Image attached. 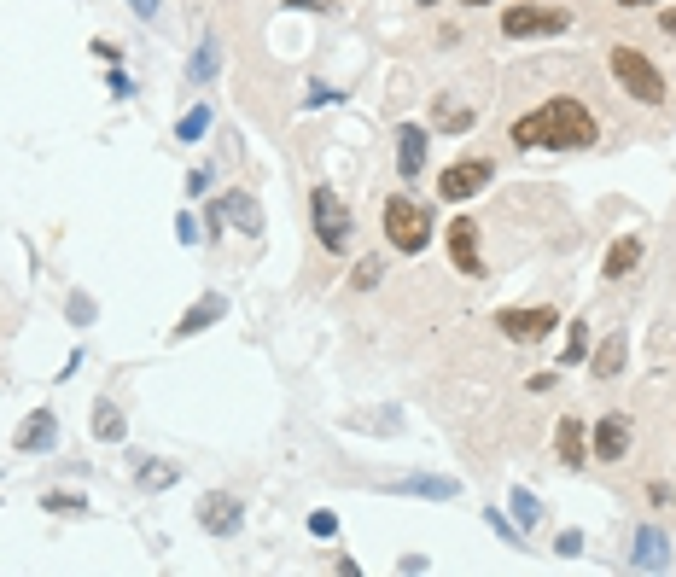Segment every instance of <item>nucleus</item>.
<instances>
[{
  "instance_id": "1",
  "label": "nucleus",
  "mask_w": 676,
  "mask_h": 577,
  "mask_svg": "<svg viewBox=\"0 0 676 577\" xmlns=\"http://www.w3.org/2000/svg\"><path fill=\"white\" fill-rule=\"evenodd\" d=\"M595 135H601L595 111L583 100H572V94L537 105L531 117H513V129H507V140H513L519 152H531V146H548V152H589Z\"/></svg>"
},
{
  "instance_id": "2",
  "label": "nucleus",
  "mask_w": 676,
  "mask_h": 577,
  "mask_svg": "<svg viewBox=\"0 0 676 577\" xmlns=\"http://www.w3.org/2000/svg\"><path fill=\"white\" fill-rule=\"evenodd\" d=\"M379 222H385V239L403 251V257H420L426 245H432V204H420V199H408V193H391L385 199V210H379Z\"/></svg>"
},
{
  "instance_id": "3",
  "label": "nucleus",
  "mask_w": 676,
  "mask_h": 577,
  "mask_svg": "<svg viewBox=\"0 0 676 577\" xmlns=\"http://www.w3.org/2000/svg\"><path fill=\"white\" fill-rule=\"evenodd\" d=\"M612 76H618V88L630 94V100L642 105H665V70L653 65L647 53H636V47H612Z\"/></svg>"
},
{
  "instance_id": "4",
  "label": "nucleus",
  "mask_w": 676,
  "mask_h": 577,
  "mask_svg": "<svg viewBox=\"0 0 676 577\" xmlns=\"http://www.w3.org/2000/svg\"><path fill=\"white\" fill-rule=\"evenodd\" d=\"M566 30H572V12H560V6H531V0H519V6L502 12L507 41H537V35H566Z\"/></svg>"
},
{
  "instance_id": "5",
  "label": "nucleus",
  "mask_w": 676,
  "mask_h": 577,
  "mask_svg": "<svg viewBox=\"0 0 676 577\" xmlns=\"http://www.w3.org/2000/svg\"><path fill=\"white\" fill-rule=\"evenodd\" d=\"M309 222H315V239H321L327 251H344V245H350V210L338 204L333 187H315V193H309Z\"/></svg>"
},
{
  "instance_id": "6",
  "label": "nucleus",
  "mask_w": 676,
  "mask_h": 577,
  "mask_svg": "<svg viewBox=\"0 0 676 577\" xmlns=\"http://www.w3.org/2000/svg\"><path fill=\"white\" fill-rule=\"evenodd\" d=\"M496 327H502V339H513V344H542L554 327H560V309H548V304H531V309H502L496 315Z\"/></svg>"
},
{
  "instance_id": "7",
  "label": "nucleus",
  "mask_w": 676,
  "mask_h": 577,
  "mask_svg": "<svg viewBox=\"0 0 676 577\" xmlns=\"http://www.w3.org/2000/svg\"><path fill=\"white\" fill-rule=\"evenodd\" d=\"M496 175V158H455L449 170L438 175V199H449V204H467Z\"/></svg>"
},
{
  "instance_id": "8",
  "label": "nucleus",
  "mask_w": 676,
  "mask_h": 577,
  "mask_svg": "<svg viewBox=\"0 0 676 577\" xmlns=\"http://www.w3.org/2000/svg\"><path fill=\"white\" fill-rule=\"evenodd\" d=\"M199 531H210V537H239L245 531V502H239L234 490H210L199 502Z\"/></svg>"
},
{
  "instance_id": "9",
  "label": "nucleus",
  "mask_w": 676,
  "mask_h": 577,
  "mask_svg": "<svg viewBox=\"0 0 676 577\" xmlns=\"http://www.w3.org/2000/svg\"><path fill=\"white\" fill-rule=\"evenodd\" d=\"M443 239H449V263L461 274H484V251H478V222L473 216H455L449 228H443Z\"/></svg>"
},
{
  "instance_id": "10",
  "label": "nucleus",
  "mask_w": 676,
  "mask_h": 577,
  "mask_svg": "<svg viewBox=\"0 0 676 577\" xmlns=\"http://www.w3.org/2000/svg\"><path fill=\"white\" fill-rule=\"evenodd\" d=\"M12 449H18V455H47V449H59V414H53V408H35L30 420L18 426Z\"/></svg>"
},
{
  "instance_id": "11",
  "label": "nucleus",
  "mask_w": 676,
  "mask_h": 577,
  "mask_svg": "<svg viewBox=\"0 0 676 577\" xmlns=\"http://www.w3.org/2000/svg\"><path fill=\"white\" fill-rule=\"evenodd\" d=\"M589 443H595V461H624L630 455V420L624 414H601Z\"/></svg>"
},
{
  "instance_id": "12",
  "label": "nucleus",
  "mask_w": 676,
  "mask_h": 577,
  "mask_svg": "<svg viewBox=\"0 0 676 577\" xmlns=\"http://www.w3.org/2000/svg\"><path fill=\"white\" fill-rule=\"evenodd\" d=\"M426 146H432V135H426L420 123H403V129H397V175H403V181H414V175L426 170Z\"/></svg>"
},
{
  "instance_id": "13",
  "label": "nucleus",
  "mask_w": 676,
  "mask_h": 577,
  "mask_svg": "<svg viewBox=\"0 0 676 577\" xmlns=\"http://www.w3.org/2000/svg\"><path fill=\"white\" fill-rule=\"evenodd\" d=\"M630 566H636V572H665V566H671V543H665L659 525H642V531H636V554H630Z\"/></svg>"
},
{
  "instance_id": "14",
  "label": "nucleus",
  "mask_w": 676,
  "mask_h": 577,
  "mask_svg": "<svg viewBox=\"0 0 676 577\" xmlns=\"http://www.w3.org/2000/svg\"><path fill=\"white\" fill-rule=\"evenodd\" d=\"M222 315H228V298H222V292H210V298H199V304L175 321V339H193V333H204V327H216Z\"/></svg>"
},
{
  "instance_id": "15",
  "label": "nucleus",
  "mask_w": 676,
  "mask_h": 577,
  "mask_svg": "<svg viewBox=\"0 0 676 577\" xmlns=\"http://www.w3.org/2000/svg\"><path fill=\"white\" fill-rule=\"evenodd\" d=\"M554 455H560L566 467H583V455H589V432H583L577 414H566V420L554 426Z\"/></svg>"
},
{
  "instance_id": "16",
  "label": "nucleus",
  "mask_w": 676,
  "mask_h": 577,
  "mask_svg": "<svg viewBox=\"0 0 676 577\" xmlns=\"http://www.w3.org/2000/svg\"><path fill=\"white\" fill-rule=\"evenodd\" d=\"M624 356H630V344H624V333H612V339H601L595 350H589V374H595V379H618V374H624Z\"/></svg>"
},
{
  "instance_id": "17",
  "label": "nucleus",
  "mask_w": 676,
  "mask_h": 577,
  "mask_svg": "<svg viewBox=\"0 0 676 577\" xmlns=\"http://www.w3.org/2000/svg\"><path fill=\"white\" fill-rule=\"evenodd\" d=\"M636 263H642V239L624 234V239H612V251H607V263H601V274H607V280H624V274H636Z\"/></svg>"
},
{
  "instance_id": "18",
  "label": "nucleus",
  "mask_w": 676,
  "mask_h": 577,
  "mask_svg": "<svg viewBox=\"0 0 676 577\" xmlns=\"http://www.w3.org/2000/svg\"><path fill=\"white\" fill-rule=\"evenodd\" d=\"M216 204H222V216H228V222H239L245 234H263V210H257V199H251V193H228V199H216Z\"/></svg>"
},
{
  "instance_id": "19",
  "label": "nucleus",
  "mask_w": 676,
  "mask_h": 577,
  "mask_svg": "<svg viewBox=\"0 0 676 577\" xmlns=\"http://www.w3.org/2000/svg\"><path fill=\"white\" fill-rule=\"evenodd\" d=\"M216 70H222V47H216V35H204L199 53L187 59V76H193V88H204V82H216Z\"/></svg>"
},
{
  "instance_id": "20",
  "label": "nucleus",
  "mask_w": 676,
  "mask_h": 577,
  "mask_svg": "<svg viewBox=\"0 0 676 577\" xmlns=\"http://www.w3.org/2000/svg\"><path fill=\"white\" fill-rule=\"evenodd\" d=\"M391 490H403V496H438V502H449V496H461V484H455V478H426V473L397 478Z\"/></svg>"
},
{
  "instance_id": "21",
  "label": "nucleus",
  "mask_w": 676,
  "mask_h": 577,
  "mask_svg": "<svg viewBox=\"0 0 676 577\" xmlns=\"http://www.w3.org/2000/svg\"><path fill=\"white\" fill-rule=\"evenodd\" d=\"M432 123H438L443 135H467V129L478 123V111L473 105H455V100H438L432 105Z\"/></svg>"
},
{
  "instance_id": "22",
  "label": "nucleus",
  "mask_w": 676,
  "mask_h": 577,
  "mask_svg": "<svg viewBox=\"0 0 676 577\" xmlns=\"http://www.w3.org/2000/svg\"><path fill=\"white\" fill-rule=\"evenodd\" d=\"M123 432H129L123 408H111V403H100V408H94V438H100V443H123Z\"/></svg>"
},
{
  "instance_id": "23",
  "label": "nucleus",
  "mask_w": 676,
  "mask_h": 577,
  "mask_svg": "<svg viewBox=\"0 0 676 577\" xmlns=\"http://www.w3.org/2000/svg\"><path fill=\"white\" fill-rule=\"evenodd\" d=\"M589 350H595L589 327H583V321H572V333H566V350H560V368H577V362H589Z\"/></svg>"
},
{
  "instance_id": "24",
  "label": "nucleus",
  "mask_w": 676,
  "mask_h": 577,
  "mask_svg": "<svg viewBox=\"0 0 676 577\" xmlns=\"http://www.w3.org/2000/svg\"><path fill=\"white\" fill-rule=\"evenodd\" d=\"M507 508H513V525H519V531H531V525L542 519V502L531 496V490H513V496H507Z\"/></svg>"
},
{
  "instance_id": "25",
  "label": "nucleus",
  "mask_w": 676,
  "mask_h": 577,
  "mask_svg": "<svg viewBox=\"0 0 676 577\" xmlns=\"http://www.w3.org/2000/svg\"><path fill=\"white\" fill-rule=\"evenodd\" d=\"M204 129H210V105H193L181 123H175V140H187V146H199L204 140Z\"/></svg>"
},
{
  "instance_id": "26",
  "label": "nucleus",
  "mask_w": 676,
  "mask_h": 577,
  "mask_svg": "<svg viewBox=\"0 0 676 577\" xmlns=\"http://www.w3.org/2000/svg\"><path fill=\"white\" fill-rule=\"evenodd\" d=\"M135 478H140V490H169L181 473H175V467H152V461L140 455V473H135Z\"/></svg>"
},
{
  "instance_id": "27",
  "label": "nucleus",
  "mask_w": 676,
  "mask_h": 577,
  "mask_svg": "<svg viewBox=\"0 0 676 577\" xmlns=\"http://www.w3.org/2000/svg\"><path fill=\"white\" fill-rule=\"evenodd\" d=\"M379 274H385V263H379V257H362V263H356V274H350V286H356V292H373V286H379Z\"/></svg>"
},
{
  "instance_id": "28",
  "label": "nucleus",
  "mask_w": 676,
  "mask_h": 577,
  "mask_svg": "<svg viewBox=\"0 0 676 577\" xmlns=\"http://www.w3.org/2000/svg\"><path fill=\"white\" fill-rule=\"evenodd\" d=\"M41 508H47V513H88V502H82V496H70V490H65V496L53 490V496H41Z\"/></svg>"
},
{
  "instance_id": "29",
  "label": "nucleus",
  "mask_w": 676,
  "mask_h": 577,
  "mask_svg": "<svg viewBox=\"0 0 676 577\" xmlns=\"http://www.w3.org/2000/svg\"><path fill=\"white\" fill-rule=\"evenodd\" d=\"M484 519H490V531H496L502 543H519V537H525V531H519V525L507 519V513H496V508H484Z\"/></svg>"
},
{
  "instance_id": "30",
  "label": "nucleus",
  "mask_w": 676,
  "mask_h": 577,
  "mask_svg": "<svg viewBox=\"0 0 676 577\" xmlns=\"http://www.w3.org/2000/svg\"><path fill=\"white\" fill-rule=\"evenodd\" d=\"M554 554H560V560H577V554H583V531H560Z\"/></svg>"
},
{
  "instance_id": "31",
  "label": "nucleus",
  "mask_w": 676,
  "mask_h": 577,
  "mask_svg": "<svg viewBox=\"0 0 676 577\" xmlns=\"http://www.w3.org/2000/svg\"><path fill=\"white\" fill-rule=\"evenodd\" d=\"M333 531H338V513H327V508L309 513V537H333Z\"/></svg>"
},
{
  "instance_id": "32",
  "label": "nucleus",
  "mask_w": 676,
  "mask_h": 577,
  "mask_svg": "<svg viewBox=\"0 0 676 577\" xmlns=\"http://www.w3.org/2000/svg\"><path fill=\"white\" fill-rule=\"evenodd\" d=\"M333 100H338V88H333V82H309L304 105H333Z\"/></svg>"
},
{
  "instance_id": "33",
  "label": "nucleus",
  "mask_w": 676,
  "mask_h": 577,
  "mask_svg": "<svg viewBox=\"0 0 676 577\" xmlns=\"http://www.w3.org/2000/svg\"><path fill=\"white\" fill-rule=\"evenodd\" d=\"M70 321H76V327H88V321H94V298H82V292H76V298H70Z\"/></svg>"
},
{
  "instance_id": "34",
  "label": "nucleus",
  "mask_w": 676,
  "mask_h": 577,
  "mask_svg": "<svg viewBox=\"0 0 676 577\" xmlns=\"http://www.w3.org/2000/svg\"><path fill=\"white\" fill-rule=\"evenodd\" d=\"M647 502H653V508H671V502H676V490H671V484H659V478H653V484H647Z\"/></svg>"
},
{
  "instance_id": "35",
  "label": "nucleus",
  "mask_w": 676,
  "mask_h": 577,
  "mask_svg": "<svg viewBox=\"0 0 676 577\" xmlns=\"http://www.w3.org/2000/svg\"><path fill=\"white\" fill-rule=\"evenodd\" d=\"M105 88H111V100H129V94H135V82H129L123 70H111V82H105Z\"/></svg>"
},
{
  "instance_id": "36",
  "label": "nucleus",
  "mask_w": 676,
  "mask_h": 577,
  "mask_svg": "<svg viewBox=\"0 0 676 577\" xmlns=\"http://www.w3.org/2000/svg\"><path fill=\"white\" fill-rule=\"evenodd\" d=\"M204 187H210V170H187V193H193V199H199Z\"/></svg>"
},
{
  "instance_id": "37",
  "label": "nucleus",
  "mask_w": 676,
  "mask_h": 577,
  "mask_svg": "<svg viewBox=\"0 0 676 577\" xmlns=\"http://www.w3.org/2000/svg\"><path fill=\"white\" fill-rule=\"evenodd\" d=\"M659 30H665V35H676V6H665V12H659Z\"/></svg>"
},
{
  "instance_id": "38",
  "label": "nucleus",
  "mask_w": 676,
  "mask_h": 577,
  "mask_svg": "<svg viewBox=\"0 0 676 577\" xmlns=\"http://www.w3.org/2000/svg\"><path fill=\"white\" fill-rule=\"evenodd\" d=\"M129 6H135V18H152L158 12V0H129Z\"/></svg>"
},
{
  "instance_id": "39",
  "label": "nucleus",
  "mask_w": 676,
  "mask_h": 577,
  "mask_svg": "<svg viewBox=\"0 0 676 577\" xmlns=\"http://www.w3.org/2000/svg\"><path fill=\"white\" fill-rule=\"evenodd\" d=\"M292 6H304V12H327L333 0H292Z\"/></svg>"
},
{
  "instance_id": "40",
  "label": "nucleus",
  "mask_w": 676,
  "mask_h": 577,
  "mask_svg": "<svg viewBox=\"0 0 676 577\" xmlns=\"http://www.w3.org/2000/svg\"><path fill=\"white\" fill-rule=\"evenodd\" d=\"M618 6H630V12H636V6H653V0H618Z\"/></svg>"
},
{
  "instance_id": "41",
  "label": "nucleus",
  "mask_w": 676,
  "mask_h": 577,
  "mask_svg": "<svg viewBox=\"0 0 676 577\" xmlns=\"http://www.w3.org/2000/svg\"><path fill=\"white\" fill-rule=\"evenodd\" d=\"M467 6H490V0H467Z\"/></svg>"
},
{
  "instance_id": "42",
  "label": "nucleus",
  "mask_w": 676,
  "mask_h": 577,
  "mask_svg": "<svg viewBox=\"0 0 676 577\" xmlns=\"http://www.w3.org/2000/svg\"><path fill=\"white\" fill-rule=\"evenodd\" d=\"M414 6H432V0H414Z\"/></svg>"
}]
</instances>
